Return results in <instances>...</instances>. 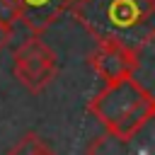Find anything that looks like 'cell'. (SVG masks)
<instances>
[{"instance_id":"cell-1","label":"cell","mask_w":155,"mask_h":155,"mask_svg":"<svg viewBox=\"0 0 155 155\" xmlns=\"http://www.w3.org/2000/svg\"><path fill=\"white\" fill-rule=\"evenodd\" d=\"M70 12L97 41L140 48L153 36L155 0H75Z\"/></svg>"},{"instance_id":"cell-2","label":"cell","mask_w":155,"mask_h":155,"mask_svg":"<svg viewBox=\"0 0 155 155\" xmlns=\"http://www.w3.org/2000/svg\"><path fill=\"white\" fill-rule=\"evenodd\" d=\"M87 111L104 126L109 138L126 143L148 126L155 114V99L143 82L126 75L104 82V87L90 99Z\"/></svg>"},{"instance_id":"cell-3","label":"cell","mask_w":155,"mask_h":155,"mask_svg":"<svg viewBox=\"0 0 155 155\" xmlns=\"http://www.w3.org/2000/svg\"><path fill=\"white\" fill-rule=\"evenodd\" d=\"M12 75L31 94H39L56 80V75H58V58H56L53 48L46 41H41L39 36H31L15 51Z\"/></svg>"},{"instance_id":"cell-4","label":"cell","mask_w":155,"mask_h":155,"mask_svg":"<svg viewBox=\"0 0 155 155\" xmlns=\"http://www.w3.org/2000/svg\"><path fill=\"white\" fill-rule=\"evenodd\" d=\"M138 63H140V48L121 41H97L94 51L90 53V65L104 82L133 75Z\"/></svg>"},{"instance_id":"cell-5","label":"cell","mask_w":155,"mask_h":155,"mask_svg":"<svg viewBox=\"0 0 155 155\" xmlns=\"http://www.w3.org/2000/svg\"><path fill=\"white\" fill-rule=\"evenodd\" d=\"M73 2L75 0H15L19 19L34 34H44L46 29H51V24L65 10H70Z\"/></svg>"},{"instance_id":"cell-6","label":"cell","mask_w":155,"mask_h":155,"mask_svg":"<svg viewBox=\"0 0 155 155\" xmlns=\"http://www.w3.org/2000/svg\"><path fill=\"white\" fill-rule=\"evenodd\" d=\"M5 155H56V153L36 131H27L12 148L5 150Z\"/></svg>"},{"instance_id":"cell-7","label":"cell","mask_w":155,"mask_h":155,"mask_svg":"<svg viewBox=\"0 0 155 155\" xmlns=\"http://www.w3.org/2000/svg\"><path fill=\"white\" fill-rule=\"evenodd\" d=\"M0 22H5V24L19 22V12H17L15 0H0Z\"/></svg>"},{"instance_id":"cell-8","label":"cell","mask_w":155,"mask_h":155,"mask_svg":"<svg viewBox=\"0 0 155 155\" xmlns=\"http://www.w3.org/2000/svg\"><path fill=\"white\" fill-rule=\"evenodd\" d=\"M10 41H12V24L0 22V51H2V48H7V46H10Z\"/></svg>"}]
</instances>
